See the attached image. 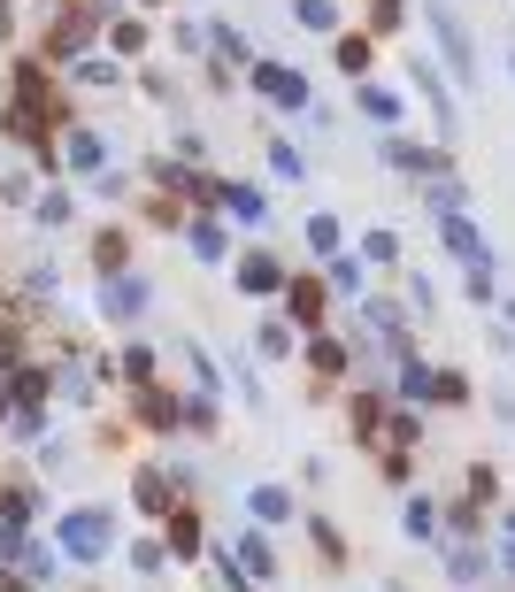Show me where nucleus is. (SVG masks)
Wrapping results in <instances>:
<instances>
[{"instance_id":"obj_2","label":"nucleus","mask_w":515,"mask_h":592,"mask_svg":"<svg viewBox=\"0 0 515 592\" xmlns=\"http://www.w3.org/2000/svg\"><path fill=\"white\" fill-rule=\"evenodd\" d=\"M423 24H432L439 54L454 62V77H462V85H477V39H469V24L454 16V0H423Z\"/></svg>"},{"instance_id":"obj_36","label":"nucleus","mask_w":515,"mask_h":592,"mask_svg":"<svg viewBox=\"0 0 515 592\" xmlns=\"http://www.w3.org/2000/svg\"><path fill=\"white\" fill-rule=\"evenodd\" d=\"M308 246H316V254H338V223H331V216H308Z\"/></svg>"},{"instance_id":"obj_23","label":"nucleus","mask_w":515,"mask_h":592,"mask_svg":"<svg viewBox=\"0 0 515 592\" xmlns=\"http://www.w3.org/2000/svg\"><path fill=\"white\" fill-rule=\"evenodd\" d=\"M208 39H216V62H223V69H239V62H246V69H254V54H246V39H239V31H231V24H216V31H208ZM223 69H216V77H223Z\"/></svg>"},{"instance_id":"obj_20","label":"nucleus","mask_w":515,"mask_h":592,"mask_svg":"<svg viewBox=\"0 0 515 592\" xmlns=\"http://www.w3.org/2000/svg\"><path fill=\"white\" fill-rule=\"evenodd\" d=\"M169 546H178L185 562L201 554V516H193V507H169Z\"/></svg>"},{"instance_id":"obj_45","label":"nucleus","mask_w":515,"mask_h":592,"mask_svg":"<svg viewBox=\"0 0 515 592\" xmlns=\"http://www.w3.org/2000/svg\"><path fill=\"white\" fill-rule=\"evenodd\" d=\"M507 62H515V54H507Z\"/></svg>"},{"instance_id":"obj_18","label":"nucleus","mask_w":515,"mask_h":592,"mask_svg":"<svg viewBox=\"0 0 515 592\" xmlns=\"http://www.w3.org/2000/svg\"><path fill=\"white\" fill-rule=\"evenodd\" d=\"M285 308L316 331V316H323V285H316V278H285Z\"/></svg>"},{"instance_id":"obj_31","label":"nucleus","mask_w":515,"mask_h":592,"mask_svg":"<svg viewBox=\"0 0 515 592\" xmlns=\"http://www.w3.org/2000/svg\"><path fill=\"white\" fill-rule=\"evenodd\" d=\"M254 347H262V355H293V323H262V331H254Z\"/></svg>"},{"instance_id":"obj_34","label":"nucleus","mask_w":515,"mask_h":592,"mask_svg":"<svg viewBox=\"0 0 515 592\" xmlns=\"http://www.w3.org/2000/svg\"><path fill=\"white\" fill-rule=\"evenodd\" d=\"M377 423H385V400H377V392H362V400H355V432L370 439V432H377Z\"/></svg>"},{"instance_id":"obj_1","label":"nucleus","mask_w":515,"mask_h":592,"mask_svg":"<svg viewBox=\"0 0 515 592\" xmlns=\"http://www.w3.org/2000/svg\"><path fill=\"white\" fill-rule=\"evenodd\" d=\"M54 546L69 562H101L116 546V516H108V507H69V516L54 524Z\"/></svg>"},{"instance_id":"obj_30","label":"nucleus","mask_w":515,"mask_h":592,"mask_svg":"<svg viewBox=\"0 0 515 592\" xmlns=\"http://www.w3.org/2000/svg\"><path fill=\"white\" fill-rule=\"evenodd\" d=\"M270 169H278V178H308V162H300L293 139H270Z\"/></svg>"},{"instance_id":"obj_15","label":"nucleus","mask_w":515,"mask_h":592,"mask_svg":"<svg viewBox=\"0 0 515 592\" xmlns=\"http://www.w3.org/2000/svg\"><path fill=\"white\" fill-rule=\"evenodd\" d=\"M185 246L201 254V262H223V254H231V239H223L216 216H193V223H185Z\"/></svg>"},{"instance_id":"obj_24","label":"nucleus","mask_w":515,"mask_h":592,"mask_svg":"<svg viewBox=\"0 0 515 592\" xmlns=\"http://www.w3.org/2000/svg\"><path fill=\"white\" fill-rule=\"evenodd\" d=\"M432 400H439V408H462V400H469V377H462V370H432Z\"/></svg>"},{"instance_id":"obj_35","label":"nucleus","mask_w":515,"mask_h":592,"mask_svg":"<svg viewBox=\"0 0 515 592\" xmlns=\"http://www.w3.org/2000/svg\"><path fill=\"white\" fill-rule=\"evenodd\" d=\"M331 285H338V293L362 285V262H355V254H331Z\"/></svg>"},{"instance_id":"obj_41","label":"nucleus","mask_w":515,"mask_h":592,"mask_svg":"<svg viewBox=\"0 0 515 592\" xmlns=\"http://www.w3.org/2000/svg\"><path fill=\"white\" fill-rule=\"evenodd\" d=\"M0 362H16V323H0Z\"/></svg>"},{"instance_id":"obj_42","label":"nucleus","mask_w":515,"mask_h":592,"mask_svg":"<svg viewBox=\"0 0 515 592\" xmlns=\"http://www.w3.org/2000/svg\"><path fill=\"white\" fill-rule=\"evenodd\" d=\"M500 415H507V423H515V392H500Z\"/></svg>"},{"instance_id":"obj_37","label":"nucleus","mask_w":515,"mask_h":592,"mask_svg":"<svg viewBox=\"0 0 515 592\" xmlns=\"http://www.w3.org/2000/svg\"><path fill=\"white\" fill-rule=\"evenodd\" d=\"M124 377L146 385V377H154V355H146V347H124Z\"/></svg>"},{"instance_id":"obj_14","label":"nucleus","mask_w":515,"mask_h":592,"mask_svg":"<svg viewBox=\"0 0 515 592\" xmlns=\"http://www.w3.org/2000/svg\"><path fill=\"white\" fill-rule=\"evenodd\" d=\"M216 201H223V216H231V223H270V201L254 193V185H223Z\"/></svg>"},{"instance_id":"obj_17","label":"nucleus","mask_w":515,"mask_h":592,"mask_svg":"<svg viewBox=\"0 0 515 592\" xmlns=\"http://www.w3.org/2000/svg\"><path fill=\"white\" fill-rule=\"evenodd\" d=\"M400 531H408L415 546H423V539H439V500H423V492H415V500L400 507Z\"/></svg>"},{"instance_id":"obj_27","label":"nucleus","mask_w":515,"mask_h":592,"mask_svg":"<svg viewBox=\"0 0 515 592\" xmlns=\"http://www.w3.org/2000/svg\"><path fill=\"white\" fill-rule=\"evenodd\" d=\"M308 362H316L323 377H338V370H347V347H338V338H308Z\"/></svg>"},{"instance_id":"obj_16","label":"nucleus","mask_w":515,"mask_h":592,"mask_svg":"<svg viewBox=\"0 0 515 592\" xmlns=\"http://www.w3.org/2000/svg\"><path fill=\"white\" fill-rule=\"evenodd\" d=\"M131 492H139L146 516H169V507H178V500H169V469H139V477H131Z\"/></svg>"},{"instance_id":"obj_11","label":"nucleus","mask_w":515,"mask_h":592,"mask_svg":"<svg viewBox=\"0 0 515 592\" xmlns=\"http://www.w3.org/2000/svg\"><path fill=\"white\" fill-rule=\"evenodd\" d=\"M85 39H93V16H54L47 54H54V62H77V54H85Z\"/></svg>"},{"instance_id":"obj_13","label":"nucleus","mask_w":515,"mask_h":592,"mask_svg":"<svg viewBox=\"0 0 515 592\" xmlns=\"http://www.w3.org/2000/svg\"><path fill=\"white\" fill-rule=\"evenodd\" d=\"M39 516V492L31 485H0V531H31Z\"/></svg>"},{"instance_id":"obj_6","label":"nucleus","mask_w":515,"mask_h":592,"mask_svg":"<svg viewBox=\"0 0 515 592\" xmlns=\"http://www.w3.org/2000/svg\"><path fill=\"white\" fill-rule=\"evenodd\" d=\"M231 569H239L246 584L278 577V554H270V539H262V531H239V546H231Z\"/></svg>"},{"instance_id":"obj_26","label":"nucleus","mask_w":515,"mask_h":592,"mask_svg":"<svg viewBox=\"0 0 515 592\" xmlns=\"http://www.w3.org/2000/svg\"><path fill=\"white\" fill-rule=\"evenodd\" d=\"M400 400H432V370H423L415 355H400Z\"/></svg>"},{"instance_id":"obj_12","label":"nucleus","mask_w":515,"mask_h":592,"mask_svg":"<svg viewBox=\"0 0 515 592\" xmlns=\"http://www.w3.org/2000/svg\"><path fill=\"white\" fill-rule=\"evenodd\" d=\"M62 162L69 169H108V139L101 131H62Z\"/></svg>"},{"instance_id":"obj_29","label":"nucleus","mask_w":515,"mask_h":592,"mask_svg":"<svg viewBox=\"0 0 515 592\" xmlns=\"http://www.w3.org/2000/svg\"><path fill=\"white\" fill-rule=\"evenodd\" d=\"M69 216H77V201H69L62 185H54V193H39V223H47V231H62Z\"/></svg>"},{"instance_id":"obj_32","label":"nucleus","mask_w":515,"mask_h":592,"mask_svg":"<svg viewBox=\"0 0 515 592\" xmlns=\"http://www.w3.org/2000/svg\"><path fill=\"white\" fill-rule=\"evenodd\" d=\"M338 69H347V77L370 69V39H362V31H355V39H338Z\"/></svg>"},{"instance_id":"obj_44","label":"nucleus","mask_w":515,"mask_h":592,"mask_svg":"<svg viewBox=\"0 0 515 592\" xmlns=\"http://www.w3.org/2000/svg\"><path fill=\"white\" fill-rule=\"evenodd\" d=\"M139 9H162V0H139Z\"/></svg>"},{"instance_id":"obj_7","label":"nucleus","mask_w":515,"mask_h":592,"mask_svg":"<svg viewBox=\"0 0 515 592\" xmlns=\"http://www.w3.org/2000/svg\"><path fill=\"white\" fill-rule=\"evenodd\" d=\"M101 308H108L116 323H131V316L146 308V278H131V270H116V278H101Z\"/></svg>"},{"instance_id":"obj_25","label":"nucleus","mask_w":515,"mask_h":592,"mask_svg":"<svg viewBox=\"0 0 515 592\" xmlns=\"http://www.w3.org/2000/svg\"><path fill=\"white\" fill-rule=\"evenodd\" d=\"M124 254H131V239H124V231H101V239H93V262H101L108 278L124 270Z\"/></svg>"},{"instance_id":"obj_33","label":"nucleus","mask_w":515,"mask_h":592,"mask_svg":"<svg viewBox=\"0 0 515 592\" xmlns=\"http://www.w3.org/2000/svg\"><path fill=\"white\" fill-rule=\"evenodd\" d=\"M362 262H400V239H392V231H370V239H362Z\"/></svg>"},{"instance_id":"obj_8","label":"nucleus","mask_w":515,"mask_h":592,"mask_svg":"<svg viewBox=\"0 0 515 592\" xmlns=\"http://www.w3.org/2000/svg\"><path fill=\"white\" fill-rule=\"evenodd\" d=\"M246 516H254V531L293 524V492H285V485H246Z\"/></svg>"},{"instance_id":"obj_10","label":"nucleus","mask_w":515,"mask_h":592,"mask_svg":"<svg viewBox=\"0 0 515 592\" xmlns=\"http://www.w3.org/2000/svg\"><path fill=\"white\" fill-rule=\"evenodd\" d=\"M385 162H392V169H415V178H432V169H447V146H415V139H385Z\"/></svg>"},{"instance_id":"obj_40","label":"nucleus","mask_w":515,"mask_h":592,"mask_svg":"<svg viewBox=\"0 0 515 592\" xmlns=\"http://www.w3.org/2000/svg\"><path fill=\"white\" fill-rule=\"evenodd\" d=\"M77 85H116V62H77Z\"/></svg>"},{"instance_id":"obj_38","label":"nucleus","mask_w":515,"mask_h":592,"mask_svg":"<svg viewBox=\"0 0 515 592\" xmlns=\"http://www.w3.org/2000/svg\"><path fill=\"white\" fill-rule=\"evenodd\" d=\"M477 577H485V554L462 546V554H454V584H477Z\"/></svg>"},{"instance_id":"obj_21","label":"nucleus","mask_w":515,"mask_h":592,"mask_svg":"<svg viewBox=\"0 0 515 592\" xmlns=\"http://www.w3.org/2000/svg\"><path fill=\"white\" fill-rule=\"evenodd\" d=\"M293 24L300 31H338V0H293Z\"/></svg>"},{"instance_id":"obj_4","label":"nucleus","mask_w":515,"mask_h":592,"mask_svg":"<svg viewBox=\"0 0 515 592\" xmlns=\"http://www.w3.org/2000/svg\"><path fill=\"white\" fill-rule=\"evenodd\" d=\"M231 278H239V293H254V300L285 293V262H278V254H262V246H254V254H239V262H231Z\"/></svg>"},{"instance_id":"obj_9","label":"nucleus","mask_w":515,"mask_h":592,"mask_svg":"<svg viewBox=\"0 0 515 592\" xmlns=\"http://www.w3.org/2000/svg\"><path fill=\"white\" fill-rule=\"evenodd\" d=\"M439 239H447V246L462 254L469 270H485V262H492V246L477 239V223H469V216H439Z\"/></svg>"},{"instance_id":"obj_43","label":"nucleus","mask_w":515,"mask_h":592,"mask_svg":"<svg viewBox=\"0 0 515 592\" xmlns=\"http://www.w3.org/2000/svg\"><path fill=\"white\" fill-rule=\"evenodd\" d=\"M507 539H515V507H507Z\"/></svg>"},{"instance_id":"obj_3","label":"nucleus","mask_w":515,"mask_h":592,"mask_svg":"<svg viewBox=\"0 0 515 592\" xmlns=\"http://www.w3.org/2000/svg\"><path fill=\"white\" fill-rule=\"evenodd\" d=\"M254 93H262L270 108H308L316 85H308L300 69H285V62H254Z\"/></svg>"},{"instance_id":"obj_19","label":"nucleus","mask_w":515,"mask_h":592,"mask_svg":"<svg viewBox=\"0 0 515 592\" xmlns=\"http://www.w3.org/2000/svg\"><path fill=\"white\" fill-rule=\"evenodd\" d=\"M139 415L154 423V432H169V423H185V408H178V400H169L162 385H139Z\"/></svg>"},{"instance_id":"obj_39","label":"nucleus","mask_w":515,"mask_h":592,"mask_svg":"<svg viewBox=\"0 0 515 592\" xmlns=\"http://www.w3.org/2000/svg\"><path fill=\"white\" fill-rule=\"evenodd\" d=\"M370 31H400V0H370Z\"/></svg>"},{"instance_id":"obj_28","label":"nucleus","mask_w":515,"mask_h":592,"mask_svg":"<svg viewBox=\"0 0 515 592\" xmlns=\"http://www.w3.org/2000/svg\"><path fill=\"white\" fill-rule=\"evenodd\" d=\"M108 47H116V54H139V47H146V24H139V16H116V24H108Z\"/></svg>"},{"instance_id":"obj_5","label":"nucleus","mask_w":515,"mask_h":592,"mask_svg":"<svg viewBox=\"0 0 515 592\" xmlns=\"http://www.w3.org/2000/svg\"><path fill=\"white\" fill-rule=\"evenodd\" d=\"M408 85H415V93H423V101H432V116H439V131L454 139V93H447V77H439V62H432V54H415V62H408Z\"/></svg>"},{"instance_id":"obj_22","label":"nucleus","mask_w":515,"mask_h":592,"mask_svg":"<svg viewBox=\"0 0 515 592\" xmlns=\"http://www.w3.org/2000/svg\"><path fill=\"white\" fill-rule=\"evenodd\" d=\"M355 108H362V116H377V124H400V93H385V85H362Z\"/></svg>"}]
</instances>
